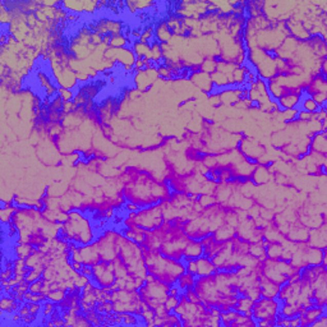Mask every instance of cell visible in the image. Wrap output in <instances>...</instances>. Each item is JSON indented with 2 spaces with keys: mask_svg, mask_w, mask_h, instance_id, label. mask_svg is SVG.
<instances>
[{
  "mask_svg": "<svg viewBox=\"0 0 327 327\" xmlns=\"http://www.w3.org/2000/svg\"><path fill=\"white\" fill-rule=\"evenodd\" d=\"M12 277H14V268H3L2 270V280H10Z\"/></svg>",
  "mask_w": 327,
  "mask_h": 327,
  "instance_id": "cell-35",
  "label": "cell"
},
{
  "mask_svg": "<svg viewBox=\"0 0 327 327\" xmlns=\"http://www.w3.org/2000/svg\"><path fill=\"white\" fill-rule=\"evenodd\" d=\"M307 244L311 245V247L326 248V244H327L326 224H322L321 226L315 227V229H310Z\"/></svg>",
  "mask_w": 327,
  "mask_h": 327,
  "instance_id": "cell-13",
  "label": "cell"
},
{
  "mask_svg": "<svg viewBox=\"0 0 327 327\" xmlns=\"http://www.w3.org/2000/svg\"><path fill=\"white\" fill-rule=\"evenodd\" d=\"M164 222L165 219L161 203L143 207L137 213H129V216L125 220V225H136L145 232H152V230L159 229L163 226Z\"/></svg>",
  "mask_w": 327,
  "mask_h": 327,
  "instance_id": "cell-4",
  "label": "cell"
},
{
  "mask_svg": "<svg viewBox=\"0 0 327 327\" xmlns=\"http://www.w3.org/2000/svg\"><path fill=\"white\" fill-rule=\"evenodd\" d=\"M178 303H179V297H172V295H169L167 299L165 300L164 303L165 310H166L169 313L172 312V311L175 310V307L178 305Z\"/></svg>",
  "mask_w": 327,
  "mask_h": 327,
  "instance_id": "cell-32",
  "label": "cell"
},
{
  "mask_svg": "<svg viewBox=\"0 0 327 327\" xmlns=\"http://www.w3.org/2000/svg\"><path fill=\"white\" fill-rule=\"evenodd\" d=\"M169 289L170 285L153 277L152 280L145 281V284L138 289V292H140V295L143 302L151 310L155 311L156 308L163 305L165 300L167 299V297H169Z\"/></svg>",
  "mask_w": 327,
  "mask_h": 327,
  "instance_id": "cell-6",
  "label": "cell"
},
{
  "mask_svg": "<svg viewBox=\"0 0 327 327\" xmlns=\"http://www.w3.org/2000/svg\"><path fill=\"white\" fill-rule=\"evenodd\" d=\"M271 177H273V171L268 169L267 165L257 164L255 170H253L251 180H252L256 185H266L271 180Z\"/></svg>",
  "mask_w": 327,
  "mask_h": 327,
  "instance_id": "cell-16",
  "label": "cell"
},
{
  "mask_svg": "<svg viewBox=\"0 0 327 327\" xmlns=\"http://www.w3.org/2000/svg\"><path fill=\"white\" fill-rule=\"evenodd\" d=\"M56 239L62 242H72L77 245L91 244L95 240V230L90 219L78 210L68 213V220L62 224Z\"/></svg>",
  "mask_w": 327,
  "mask_h": 327,
  "instance_id": "cell-2",
  "label": "cell"
},
{
  "mask_svg": "<svg viewBox=\"0 0 327 327\" xmlns=\"http://www.w3.org/2000/svg\"><path fill=\"white\" fill-rule=\"evenodd\" d=\"M81 274L85 275V276L90 277V279H91V276H92V266H86V265H83L82 270H81Z\"/></svg>",
  "mask_w": 327,
  "mask_h": 327,
  "instance_id": "cell-37",
  "label": "cell"
},
{
  "mask_svg": "<svg viewBox=\"0 0 327 327\" xmlns=\"http://www.w3.org/2000/svg\"><path fill=\"white\" fill-rule=\"evenodd\" d=\"M213 237L216 242H227V240H232L235 237V227L230 226L229 224L224 222L222 225H220L218 229L213 233Z\"/></svg>",
  "mask_w": 327,
  "mask_h": 327,
  "instance_id": "cell-20",
  "label": "cell"
},
{
  "mask_svg": "<svg viewBox=\"0 0 327 327\" xmlns=\"http://www.w3.org/2000/svg\"><path fill=\"white\" fill-rule=\"evenodd\" d=\"M298 108L305 112H310V114H316L320 110V106L317 105V103L311 96L305 95V93H303L302 98H300V103Z\"/></svg>",
  "mask_w": 327,
  "mask_h": 327,
  "instance_id": "cell-24",
  "label": "cell"
},
{
  "mask_svg": "<svg viewBox=\"0 0 327 327\" xmlns=\"http://www.w3.org/2000/svg\"><path fill=\"white\" fill-rule=\"evenodd\" d=\"M196 280H197V277H196L195 275H192V274H189L185 271V273L183 274L182 276L179 277V279H178L177 285L179 286V289L182 290V292H184V290L195 287Z\"/></svg>",
  "mask_w": 327,
  "mask_h": 327,
  "instance_id": "cell-25",
  "label": "cell"
},
{
  "mask_svg": "<svg viewBox=\"0 0 327 327\" xmlns=\"http://www.w3.org/2000/svg\"><path fill=\"white\" fill-rule=\"evenodd\" d=\"M41 277H43V271L36 270V268H31V271L27 274V276L25 277V280L28 284H31V282L36 281V280L41 279Z\"/></svg>",
  "mask_w": 327,
  "mask_h": 327,
  "instance_id": "cell-34",
  "label": "cell"
},
{
  "mask_svg": "<svg viewBox=\"0 0 327 327\" xmlns=\"http://www.w3.org/2000/svg\"><path fill=\"white\" fill-rule=\"evenodd\" d=\"M140 316L134 313H123V323L122 325H137Z\"/></svg>",
  "mask_w": 327,
  "mask_h": 327,
  "instance_id": "cell-33",
  "label": "cell"
},
{
  "mask_svg": "<svg viewBox=\"0 0 327 327\" xmlns=\"http://www.w3.org/2000/svg\"><path fill=\"white\" fill-rule=\"evenodd\" d=\"M280 302L277 298H260L253 303L252 317L256 321H270L276 326V317L279 315Z\"/></svg>",
  "mask_w": 327,
  "mask_h": 327,
  "instance_id": "cell-7",
  "label": "cell"
},
{
  "mask_svg": "<svg viewBox=\"0 0 327 327\" xmlns=\"http://www.w3.org/2000/svg\"><path fill=\"white\" fill-rule=\"evenodd\" d=\"M312 327H327V317H326V315L321 316V317L318 318V320L316 321V322H313Z\"/></svg>",
  "mask_w": 327,
  "mask_h": 327,
  "instance_id": "cell-36",
  "label": "cell"
},
{
  "mask_svg": "<svg viewBox=\"0 0 327 327\" xmlns=\"http://www.w3.org/2000/svg\"><path fill=\"white\" fill-rule=\"evenodd\" d=\"M260 271L262 276L271 281L276 282L277 285H284L285 282L289 281L290 276L295 273H299L300 268L293 266L290 262L282 260H273V258H266L261 262Z\"/></svg>",
  "mask_w": 327,
  "mask_h": 327,
  "instance_id": "cell-5",
  "label": "cell"
},
{
  "mask_svg": "<svg viewBox=\"0 0 327 327\" xmlns=\"http://www.w3.org/2000/svg\"><path fill=\"white\" fill-rule=\"evenodd\" d=\"M119 258L128 268L129 276L145 279L148 271L146 267L145 257L141 244L123 237H119Z\"/></svg>",
  "mask_w": 327,
  "mask_h": 327,
  "instance_id": "cell-3",
  "label": "cell"
},
{
  "mask_svg": "<svg viewBox=\"0 0 327 327\" xmlns=\"http://www.w3.org/2000/svg\"><path fill=\"white\" fill-rule=\"evenodd\" d=\"M130 41H128L127 39L123 35H117V36H111V41H110V48L112 49H123L127 48L129 45Z\"/></svg>",
  "mask_w": 327,
  "mask_h": 327,
  "instance_id": "cell-30",
  "label": "cell"
},
{
  "mask_svg": "<svg viewBox=\"0 0 327 327\" xmlns=\"http://www.w3.org/2000/svg\"><path fill=\"white\" fill-rule=\"evenodd\" d=\"M216 65H218V59L216 57L205 56L200 64V70L201 72L208 73V74H213L216 70Z\"/></svg>",
  "mask_w": 327,
  "mask_h": 327,
  "instance_id": "cell-27",
  "label": "cell"
},
{
  "mask_svg": "<svg viewBox=\"0 0 327 327\" xmlns=\"http://www.w3.org/2000/svg\"><path fill=\"white\" fill-rule=\"evenodd\" d=\"M258 285H260L261 294H262V297L265 298H277L279 290L280 287H281V285H277L276 282L266 279V277L262 276L261 274H260V277H258Z\"/></svg>",
  "mask_w": 327,
  "mask_h": 327,
  "instance_id": "cell-17",
  "label": "cell"
},
{
  "mask_svg": "<svg viewBox=\"0 0 327 327\" xmlns=\"http://www.w3.org/2000/svg\"><path fill=\"white\" fill-rule=\"evenodd\" d=\"M65 295H67V290L64 289H54V290H50V292L46 294V298H48L49 300H51V302L56 303V304H59L60 302H63L65 298Z\"/></svg>",
  "mask_w": 327,
  "mask_h": 327,
  "instance_id": "cell-29",
  "label": "cell"
},
{
  "mask_svg": "<svg viewBox=\"0 0 327 327\" xmlns=\"http://www.w3.org/2000/svg\"><path fill=\"white\" fill-rule=\"evenodd\" d=\"M218 271L219 270L214 265L211 258L202 256V257L196 260V277L210 276V275H214L215 273H218Z\"/></svg>",
  "mask_w": 327,
  "mask_h": 327,
  "instance_id": "cell-15",
  "label": "cell"
},
{
  "mask_svg": "<svg viewBox=\"0 0 327 327\" xmlns=\"http://www.w3.org/2000/svg\"><path fill=\"white\" fill-rule=\"evenodd\" d=\"M316 155L326 156L327 153V137L326 132H318L311 137L310 142V152Z\"/></svg>",
  "mask_w": 327,
  "mask_h": 327,
  "instance_id": "cell-14",
  "label": "cell"
},
{
  "mask_svg": "<svg viewBox=\"0 0 327 327\" xmlns=\"http://www.w3.org/2000/svg\"><path fill=\"white\" fill-rule=\"evenodd\" d=\"M305 308L298 303H280L279 315L282 317H295L299 316Z\"/></svg>",
  "mask_w": 327,
  "mask_h": 327,
  "instance_id": "cell-22",
  "label": "cell"
},
{
  "mask_svg": "<svg viewBox=\"0 0 327 327\" xmlns=\"http://www.w3.org/2000/svg\"><path fill=\"white\" fill-rule=\"evenodd\" d=\"M91 281L99 287H110L117 281V276L114 273V265L112 261L106 262V261H100L92 266V276Z\"/></svg>",
  "mask_w": 327,
  "mask_h": 327,
  "instance_id": "cell-9",
  "label": "cell"
},
{
  "mask_svg": "<svg viewBox=\"0 0 327 327\" xmlns=\"http://www.w3.org/2000/svg\"><path fill=\"white\" fill-rule=\"evenodd\" d=\"M74 95L75 93L73 92V90H69V88H63V87L57 88V96H59V98L62 99L64 103H68V101H73Z\"/></svg>",
  "mask_w": 327,
  "mask_h": 327,
  "instance_id": "cell-31",
  "label": "cell"
},
{
  "mask_svg": "<svg viewBox=\"0 0 327 327\" xmlns=\"http://www.w3.org/2000/svg\"><path fill=\"white\" fill-rule=\"evenodd\" d=\"M119 237L120 234L117 232H106L99 238L98 242H95L101 261L110 262L119 256Z\"/></svg>",
  "mask_w": 327,
  "mask_h": 327,
  "instance_id": "cell-8",
  "label": "cell"
},
{
  "mask_svg": "<svg viewBox=\"0 0 327 327\" xmlns=\"http://www.w3.org/2000/svg\"><path fill=\"white\" fill-rule=\"evenodd\" d=\"M188 80H189L190 82H192L193 85L198 88V90H201L203 93H206V95H211V93L216 92L215 86H214V82H213V78H211V74H208V73L201 72V70H198V72H193L190 73Z\"/></svg>",
  "mask_w": 327,
  "mask_h": 327,
  "instance_id": "cell-10",
  "label": "cell"
},
{
  "mask_svg": "<svg viewBox=\"0 0 327 327\" xmlns=\"http://www.w3.org/2000/svg\"><path fill=\"white\" fill-rule=\"evenodd\" d=\"M298 114H299V108L285 109V110H281V111H280V117H281V120L284 123H286V124L297 122Z\"/></svg>",
  "mask_w": 327,
  "mask_h": 327,
  "instance_id": "cell-28",
  "label": "cell"
},
{
  "mask_svg": "<svg viewBox=\"0 0 327 327\" xmlns=\"http://www.w3.org/2000/svg\"><path fill=\"white\" fill-rule=\"evenodd\" d=\"M141 247H142L148 274L153 275L156 279L166 282L167 285L177 284L178 279L185 273V265L183 263V261L167 257V256L161 255L158 251L147 249L143 245Z\"/></svg>",
  "mask_w": 327,
  "mask_h": 327,
  "instance_id": "cell-1",
  "label": "cell"
},
{
  "mask_svg": "<svg viewBox=\"0 0 327 327\" xmlns=\"http://www.w3.org/2000/svg\"><path fill=\"white\" fill-rule=\"evenodd\" d=\"M323 315H326V307L312 305V307L305 308L299 315L300 326H312L313 322H316Z\"/></svg>",
  "mask_w": 327,
  "mask_h": 327,
  "instance_id": "cell-11",
  "label": "cell"
},
{
  "mask_svg": "<svg viewBox=\"0 0 327 327\" xmlns=\"http://www.w3.org/2000/svg\"><path fill=\"white\" fill-rule=\"evenodd\" d=\"M303 93H297V92H287L285 93L284 96L277 100V106H279L280 110H285V109H294L299 106L300 103V98H302Z\"/></svg>",
  "mask_w": 327,
  "mask_h": 327,
  "instance_id": "cell-19",
  "label": "cell"
},
{
  "mask_svg": "<svg viewBox=\"0 0 327 327\" xmlns=\"http://www.w3.org/2000/svg\"><path fill=\"white\" fill-rule=\"evenodd\" d=\"M253 300L247 295H238L237 302H235L233 310L238 311V312L243 313L247 317H252V308H253Z\"/></svg>",
  "mask_w": 327,
  "mask_h": 327,
  "instance_id": "cell-21",
  "label": "cell"
},
{
  "mask_svg": "<svg viewBox=\"0 0 327 327\" xmlns=\"http://www.w3.org/2000/svg\"><path fill=\"white\" fill-rule=\"evenodd\" d=\"M320 92H327V78L326 75L318 73V74L311 77V80L308 81L304 88V93L308 96H313Z\"/></svg>",
  "mask_w": 327,
  "mask_h": 327,
  "instance_id": "cell-12",
  "label": "cell"
},
{
  "mask_svg": "<svg viewBox=\"0 0 327 327\" xmlns=\"http://www.w3.org/2000/svg\"><path fill=\"white\" fill-rule=\"evenodd\" d=\"M36 249V247L33 245L28 244V243H20L14 247V255L17 258H22V260H26L33 251Z\"/></svg>",
  "mask_w": 327,
  "mask_h": 327,
  "instance_id": "cell-26",
  "label": "cell"
},
{
  "mask_svg": "<svg viewBox=\"0 0 327 327\" xmlns=\"http://www.w3.org/2000/svg\"><path fill=\"white\" fill-rule=\"evenodd\" d=\"M174 37L170 31L169 26L166 25V22L161 21L160 23H158L155 27V40L159 41L160 44H169L171 41V39Z\"/></svg>",
  "mask_w": 327,
  "mask_h": 327,
  "instance_id": "cell-23",
  "label": "cell"
},
{
  "mask_svg": "<svg viewBox=\"0 0 327 327\" xmlns=\"http://www.w3.org/2000/svg\"><path fill=\"white\" fill-rule=\"evenodd\" d=\"M205 255V248L200 240L189 239L184 249V258L183 260H197Z\"/></svg>",
  "mask_w": 327,
  "mask_h": 327,
  "instance_id": "cell-18",
  "label": "cell"
}]
</instances>
